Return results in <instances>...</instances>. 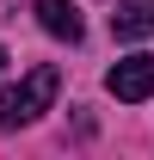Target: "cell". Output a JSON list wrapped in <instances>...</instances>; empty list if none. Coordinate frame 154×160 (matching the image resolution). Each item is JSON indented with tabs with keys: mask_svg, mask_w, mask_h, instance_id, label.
Returning <instances> with one entry per match:
<instances>
[{
	"mask_svg": "<svg viewBox=\"0 0 154 160\" xmlns=\"http://www.w3.org/2000/svg\"><path fill=\"white\" fill-rule=\"evenodd\" d=\"M56 92H62V68L37 62V68H31V74L13 86V92H0V129H19V123L43 117V111L56 105Z\"/></svg>",
	"mask_w": 154,
	"mask_h": 160,
	"instance_id": "6da1fadb",
	"label": "cell"
},
{
	"mask_svg": "<svg viewBox=\"0 0 154 160\" xmlns=\"http://www.w3.org/2000/svg\"><path fill=\"white\" fill-rule=\"evenodd\" d=\"M111 31H117L123 43H142V37H154V0H117Z\"/></svg>",
	"mask_w": 154,
	"mask_h": 160,
	"instance_id": "277c9868",
	"label": "cell"
},
{
	"mask_svg": "<svg viewBox=\"0 0 154 160\" xmlns=\"http://www.w3.org/2000/svg\"><path fill=\"white\" fill-rule=\"evenodd\" d=\"M105 92H111V99H123V105L154 99V56H123L111 74H105Z\"/></svg>",
	"mask_w": 154,
	"mask_h": 160,
	"instance_id": "7a4b0ae2",
	"label": "cell"
},
{
	"mask_svg": "<svg viewBox=\"0 0 154 160\" xmlns=\"http://www.w3.org/2000/svg\"><path fill=\"white\" fill-rule=\"evenodd\" d=\"M37 25L49 31V37H62V43H80V6L74 0H37Z\"/></svg>",
	"mask_w": 154,
	"mask_h": 160,
	"instance_id": "3957f363",
	"label": "cell"
},
{
	"mask_svg": "<svg viewBox=\"0 0 154 160\" xmlns=\"http://www.w3.org/2000/svg\"><path fill=\"white\" fill-rule=\"evenodd\" d=\"M0 74H6V49H0Z\"/></svg>",
	"mask_w": 154,
	"mask_h": 160,
	"instance_id": "5b68a950",
	"label": "cell"
}]
</instances>
